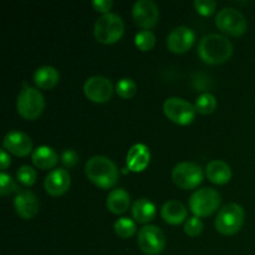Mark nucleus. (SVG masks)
Wrapping results in <instances>:
<instances>
[{
    "mask_svg": "<svg viewBox=\"0 0 255 255\" xmlns=\"http://www.w3.org/2000/svg\"><path fill=\"white\" fill-rule=\"evenodd\" d=\"M233 54L231 40L219 34H208L202 37L198 46V55L204 62L211 65L223 64Z\"/></svg>",
    "mask_w": 255,
    "mask_h": 255,
    "instance_id": "nucleus-1",
    "label": "nucleus"
},
{
    "mask_svg": "<svg viewBox=\"0 0 255 255\" xmlns=\"http://www.w3.org/2000/svg\"><path fill=\"white\" fill-rule=\"evenodd\" d=\"M85 172L90 181L100 188H111L119 179V168L105 156H94L86 162Z\"/></svg>",
    "mask_w": 255,
    "mask_h": 255,
    "instance_id": "nucleus-2",
    "label": "nucleus"
},
{
    "mask_svg": "<svg viewBox=\"0 0 255 255\" xmlns=\"http://www.w3.org/2000/svg\"><path fill=\"white\" fill-rule=\"evenodd\" d=\"M125 31V24L121 16L115 12H109L100 16L95 22L94 34L101 44H112L121 39Z\"/></svg>",
    "mask_w": 255,
    "mask_h": 255,
    "instance_id": "nucleus-3",
    "label": "nucleus"
},
{
    "mask_svg": "<svg viewBox=\"0 0 255 255\" xmlns=\"http://www.w3.org/2000/svg\"><path fill=\"white\" fill-rule=\"evenodd\" d=\"M45 107V99L41 92L35 87H24L17 95L16 109L21 117L26 120H35L42 114Z\"/></svg>",
    "mask_w": 255,
    "mask_h": 255,
    "instance_id": "nucleus-4",
    "label": "nucleus"
},
{
    "mask_svg": "<svg viewBox=\"0 0 255 255\" xmlns=\"http://www.w3.org/2000/svg\"><path fill=\"white\" fill-rule=\"evenodd\" d=\"M246 218L243 207L238 203H228L219 211L216 218V228L224 236H232L242 228Z\"/></svg>",
    "mask_w": 255,
    "mask_h": 255,
    "instance_id": "nucleus-5",
    "label": "nucleus"
},
{
    "mask_svg": "<svg viewBox=\"0 0 255 255\" xmlns=\"http://www.w3.org/2000/svg\"><path fill=\"white\" fill-rule=\"evenodd\" d=\"M219 204H221L219 193L216 189L208 187L196 191L189 198V208L198 218L211 216L218 209Z\"/></svg>",
    "mask_w": 255,
    "mask_h": 255,
    "instance_id": "nucleus-6",
    "label": "nucleus"
},
{
    "mask_svg": "<svg viewBox=\"0 0 255 255\" xmlns=\"http://www.w3.org/2000/svg\"><path fill=\"white\" fill-rule=\"evenodd\" d=\"M203 178V169L194 162H181L172 169V179L182 189L196 188Z\"/></svg>",
    "mask_w": 255,
    "mask_h": 255,
    "instance_id": "nucleus-7",
    "label": "nucleus"
},
{
    "mask_svg": "<svg viewBox=\"0 0 255 255\" xmlns=\"http://www.w3.org/2000/svg\"><path fill=\"white\" fill-rule=\"evenodd\" d=\"M163 111L171 121L178 125H189L196 119L194 105L182 97H169L164 101Z\"/></svg>",
    "mask_w": 255,
    "mask_h": 255,
    "instance_id": "nucleus-8",
    "label": "nucleus"
},
{
    "mask_svg": "<svg viewBox=\"0 0 255 255\" xmlns=\"http://www.w3.org/2000/svg\"><path fill=\"white\" fill-rule=\"evenodd\" d=\"M216 25L226 34L241 36L247 30V20L239 10L234 7H224L216 16Z\"/></svg>",
    "mask_w": 255,
    "mask_h": 255,
    "instance_id": "nucleus-9",
    "label": "nucleus"
},
{
    "mask_svg": "<svg viewBox=\"0 0 255 255\" xmlns=\"http://www.w3.org/2000/svg\"><path fill=\"white\" fill-rule=\"evenodd\" d=\"M139 249L147 255H158L166 247V236L158 227L147 224L139 229L138 233Z\"/></svg>",
    "mask_w": 255,
    "mask_h": 255,
    "instance_id": "nucleus-10",
    "label": "nucleus"
},
{
    "mask_svg": "<svg viewBox=\"0 0 255 255\" xmlns=\"http://www.w3.org/2000/svg\"><path fill=\"white\" fill-rule=\"evenodd\" d=\"M84 92L89 100L94 102H107L114 94L111 80L101 75L89 77L84 84Z\"/></svg>",
    "mask_w": 255,
    "mask_h": 255,
    "instance_id": "nucleus-11",
    "label": "nucleus"
},
{
    "mask_svg": "<svg viewBox=\"0 0 255 255\" xmlns=\"http://www.w3.org/2000/svg\"><path fill=\"white\" fill-rule=\"evenodd\" d=\"M132 16L137 25L148 30L158 21V7L152 0H138L132 6Z\"/></svg>",
    "mask_w": 255,
    "mask_h": 255,
    "instance_id": "nucleus-12",
    "label": "nucleus"
},
{
    "mask_svg": "<svg viewBox=\"0 0 255 255\" xmlns=\"http://www.w3.org/2000/svg\"><path fill=\"white\" fill-rule=\"evenodd\" d=\"M196 41V34L187 26H177L167 36V46L172 52L182 54L193 46Z\"/></svg>",
    "mask_w": 255,
    "mask_h": 255,
    "instance_id": "nucleus-13",
    "label": "nucleus"
},
{
    "mask_svg": "<svg viewBox=\"0 0 255 255\" xmlns=\"http://www.w3.org/2000/svg\"><path fill=\"white\" fill-rule=\"evenodd\" d=\"M4 149L19 157H25L32 151L31 138L21 131H10L5 134L2 141ZM32 153V152H31Z\"/></svg>",
    "mask_w": 255,
    "mask_h": 255,
    "instance_id": "nucleus-14",
    "label": "nucleus"
},
{
    "mask_svg": "<svg viewBox=\"0 0 255 255\" xmlns=\"http://www.w3.org/2000/svg\"><path fill=\"white\" fill-rule=\"evenodd\" d=\"M70 183H71V179H70L69 172L64 168H56L52 169L47 174L44 181V187L50 196L59 197L66 193Z\"/></svg>",
    "mask_w": 255,
    "mask_h": 255,
    "instance_id": "nucleus-15",
    "label": "nucleus"
},
{
    "mask_svg": "<svg viewBox=\"0 0 255 255\" xmlns=\"http://www.w3.org/2000/svg\"><path fill=\"white\" fill-rule=\"evenodd\" d=\"M17 214L24 219H31L39 212V201L31 191H20L14 199Z\"/></svg>",
    "mask_w": 255,
    "mask_h": 255,
    "instance_id": "nucleus-16",
    "label": "nucleus"
},
{
    "mask_svg": "<svg viewBox=\"0 0 255 255\" xmlns=\"http://www.w3.org/2000/svg\"><path fill=\"white\" fill-rule=\"evenodd\" d=\"M151 153L146 144L136 143L127 153V167L133 172H141L148 166Z\"/></svg>",
    "mask_w": 255,
    "mask_h": 255,
    "instance_id": "nucleus-17",
    "label": "nucleus"
},
{
    "mask_svg": "<svg viewBox=\"0 0 255 255\" xmlns=\"http://www.w3.org/2000/svg\"><path fill=\"white\" fill-rule=\"evenodd\" d=\"M206 174L213 183L224 184L231 181L232 169L227 162L222 159H213L207 164Z\"/></svg>",
    "mask_w": 255,
    "mask_h": 255,
    "instance_id": "nucleus-18",
    "label": "nucleus"
},
{
    "mask_svg": "<svg viewBox=\"0 0 255 255\" xmlns=\"http://www.w3.org/2000/svg\"><path fill=\"white\" fill-rule=\"evenodd\" d=\"M31 161L37 168L50 169L59 162V154L52 147L40 146L31 153Z\"/></svg>",
    "mask_w": 255,
    "mask_h": 255,
    "instance_id": "nucleus-19",
    "label": "nucleus"
},
{
    "mask_svg": "<svg viewBox=\"0 0 255 255\" xmlns=\"http://www.w3.org/2000/svg\"><path fill=\"white\" fill-rule=\"evenodd\" d=\"M129 203H131V197L128 192L124 188L112 189L106 199L107 208L115 214L125 213L128 209Z\"/></svg>",
    "mask_w": 255,
    "mask_h": 255,
    "instance_id": "nucleus-20",
    "label": "nucleus"
},
{
    "mask_svg": "<svg viewBox=\"0 0 255 255\" xmlns=\"http://www.w3.org/2000/svg\"><path fill=\"white\" fill-rule=\"evenodd\" d=\"M187 208L179 201H168L162 206L161 216L167 223L181 224L187 218Z\"/></svg>",
    "mask_w": 255,
    "mask_h": 255,
    "instance_id": "nucleus-21",
    "label": "nucleus"
},
{
    "mask_svg": "<svg viewBox=\"0 0 255 255\" xmlns=\"http://www.w3.org/2000/svg\"><path fill=\"white\" fill-rule=\"evenodd\" d=\"M132 217L136 222L142 224L149 223L156 217V206L147 198H139L132 204Z\"/></svg>",
    "mask_w": 255,
    "mask_h": 255,
    "instance_id": "nucleus-22",
    "label": "nucleus"
},
{
    "mask_svg": "<svg viewBox=\"0 0 255 255\" xmlns=\"http://www.w3.org/2000/svg\"><path fill=\"white\" fill-rule=\"evenodd\" d=\"M59 71L50 65L39 67L34 74V81L40 89H52L59 82Z\"/></svg>",
    "mask_w": 255,
    "mask_h": 255,
    "instance_id": "nucleus-23",
    "label": "nucleus"
},
{
    "mask_svg": "<svg viewBox=\"0 0 255 255\" xmlns=\"http://www.w3.org/2000/svg\"><path fill=\"white\" fill-rule=\"evenodd\" d=\"M197 112L202 115H209L216 110L217 107V100L209 92H204L201 94L196 100V104H194Z\"/></svg>",
    "mask_w": 255,
    "mask_h": 255,
    "instance_id": "nucleus-24",
    "label": "nucleus"
},
{
    "mask_svg": "<svg viewBox=\"0 0 255 255\" xmlns=\"http://www.w3.org/2000/svg\"><path fill=\"white\" fill-rule=\"evenodd\" d=\"M115 232L119 237L121 238L127 239V238H131L134 233H136V223H134L132 219L127 218V217H122V218L117 219L115 222Z\"/></svg>",
    "mask_w": 255,
    "mask_h": 255,
    "instance_id": "nucleus-25",
    "label": "nucleus"
},
{
    "mask_svg": "<svg viewBox=\"0 0 255 255\" xmlns=\"http://www.w3.org/2000/svg\"><path fill=\"white\" fill-rule=\"evenodd\" d=\"M134 42L139 50L149 51L151 49H153L154 44H156V36L151 30H141L134 36Z\"/></svg>",
    "mask_w": 255,
    "mask_h": 255,
    "instance_id": "nucleus-26",
    "label": "nucleus"
},
{
    "mask_svg": "<svg viewBox=\"0 0 255 255\" xmlns=\"http://www.w3.org/2000/svg\"><path fill=\"white\" fill-rule=\"evenodd\" d=\"M116 92L120 97L122 99H131L134 96L137 91V85L129 77H124V79L119 80L116 84Z\"/></svg>",
    "mask_w": 255,
    "mask_h": 255,
    "instance_id": "nucleus-27",
    "label": "nucleus"
},
{
    "mask_svg": "<svg viewBox=\"0 0 255 255\" xmlns=\"http://www.w3.org/2000/svg\"><path fill=\"white\" fill-rule=\"evenodd\" d=\"M36 171H35L32 167L27 166V164H24V166L20 167L16 172V178L17 181L20 182L24 186L30 187L36 182Z\"/></svg>",
    "mask_w": 255,
    "mask_h": 255,
    "instance_id": "nucleus-28",
    "label": "nucleus"
},
{
    "mask_svg": "<svg viewBox=\"0 0 255 255\" xmlns=\"http://www.w3.org/2000/svg\"><path fill=\"white\" fill-rule=\"evenodd\" d=\"M17 192L19 193V187L11 178V176L5 172L0 173V194L1 196H9V194Z\"/></svg>",
    "mask_w": 255,
    "mask_h": 255,
    "instance_id": "nucleus-29",
    "label": "nucleus"
},
{
    "mask_svg": "<svg viewBox=\"0 0 255 255\" xmlns=\"http://www.w3.org/2000/svg\"><path fill=\"white\" fill-rule=\"evenodd\" d=\"M203 222L198 218V217H191L184 223V232L188 234L189 237H197L202 233L203 231Z\"/></svg>",
    "mask_w": 255,
    "mask_h": 255,
    "instance_id": "nucleus-30",
    "label": "nucleus"
},
{
    "mask_svg": "<svg viewBox=\"0 0 255 255\" xmlns=\"http://www.w3.org/2000/svg\"><path fill=\"white\" fill-rule=\"evenodd\" d=\"M193 4L197 11L199 14L204 15V16H208V15L213 14L217 7V2L214 0H196Z\"/></svg>",
    "mask_w": 255,
    "mask_h": 255,
    "instance_id": "nucleus-31",
    "label": "nucleus"
},
{
    "mask_svg": "<svg viewBox=\"0 0 255 255\" xmlns=\"http://www.w3.org/2000/svg\"><path fill=\"white\" fill-rule=\"evenodd\" d=\"M77 161H79V156L76 152L71 148H66L62 151L61 153V162L66 168H72L76 166Z\"/></svg>",
    "mask_w": 255,
    "mask_h": 255,
    "instance_id": "nucleus-32",
    "label": "nucleus"
},
{
    "mask_svg": "<svg viewBox=\"0 0 255 255\" xmlns=\"http://www.w3.org/2000/svg\"><path fill=\"white\" fill-rule=\"evenodd\" d=\"M92 6L99 12L109 14L112 7V1L111 0H95V1H92Z\"/></svg>",
    "mask_w": 255,
    "mask_h": 255,
    "instance_id": "nucleus-33",
    "label": "nucleus"
},
{
    "mask_svg": "<svg viewBox=\"0 0 255 255\" xmlns=\"http://www.w3.org/2000/svg\"><path fill=\"white\" fill-rule=\"evenodd\" d=\"M10 163H11L10 156L6 153L5 149H1V152H0V167H1V169H5L6 167H9Z\"/></svg>",
    "mask_w": 255,
    "mask_h": 255,
    "instance_id": "nucleus-34",
    "label": "nucleus"
}]
</instances>
